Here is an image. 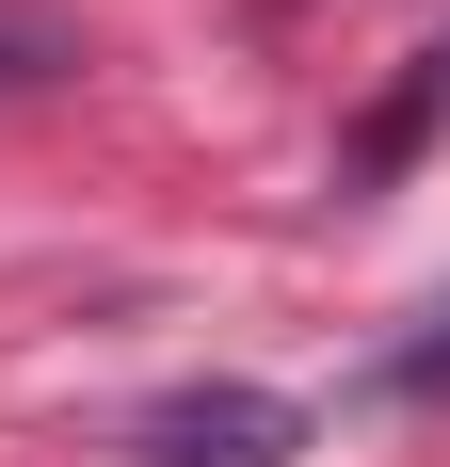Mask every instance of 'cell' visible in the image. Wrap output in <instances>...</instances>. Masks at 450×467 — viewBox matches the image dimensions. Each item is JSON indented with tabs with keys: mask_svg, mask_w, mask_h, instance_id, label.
I'll use <instances>...</instances> for the list:
<instances>
[{
	"mask_svg": "<svg viewBox=\"0 0 450 467\" xmlns=\"http://www.w3.org/2000/svg\"><path fill=\"white\" fill-rule=\"evenodd\" d=\"M290 451H306V403L290 387H178L129 435V467H290Z\"/></svg>",
	"mask_w": 450,
	"mask_h": 467,
	"instance_id": "1",
	"label": "cell"
},
{
	"mask_svg": "<svg viewBox=\"0 0 450 467\" xmlns=\"http://www.w3.org/2000/svg\"><path fill=\"white\" fill-rule=\"evenodd\" d=\"M435 130H450V33L418 48V65H403V97H386V113H370L354 145H338V178H354V193H386V178H403V161H418Z\"/></svg>",
	"mask_w": 450,
	"mask_h": 467,
	"instance_id": "2",
	"label": "cell"
},
{
	"mask_svg": "<svg viewBox=\"0 0 450 467\" xmlns=\"http://www.w3.org/2000/svg\"><path fill=\"white\" fill-rule=\"evenodd\" d=\"M97 33L65 16V0H0V97H48V81H81Z\"/></svg>",
	"mask_w": 450,
	"mask_h": 467,
	"instance_id": "3",
	"label": "cell"
},
{
	"mask_svg": "<svg viewBox=\"0 0 450 467\" xmlns=\"http://www.w3.org/2000/svg\"><path fill=\"white\" fill-rule=\"evenodd\" d=\"M386 387H403V403H450V306L403 338V371H386Z\"/></svg>",
	"mask_w": 450,
	"mask_h": 467,
	"instance_id": "4",
	"label": "cell"
}]
</instances>
